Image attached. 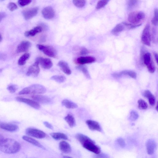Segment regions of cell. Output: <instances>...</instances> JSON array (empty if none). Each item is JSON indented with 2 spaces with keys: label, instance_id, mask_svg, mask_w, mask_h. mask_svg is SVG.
Instances as JSON below:
<instances>
[{
  "label": "cell",
  "instance_id": "1",
  "mask_svg": "<svg viewBox=\"0 0 158 158\" xmlns=\"http://www.w3.org/2000/svg\"><path fill=\"white\" fill-rule=\"evenodd\" d=\"M20 144L16 140L11 138H4L0 144V150L7 154H14L20 150Z\"/></svg>",
  "mask_w": 158,
  "mask_h": 158
},
{
  "label": "cell",
  "instance_id": "2",
  "mask_svg": "<svg viewBox=\"0 0 158 158\" xmlns=\"http://www.w3.org/2000/svg\"><path fill=\"white\" fill-rule=\"evenodd\" d=\"M75 137L83 147L85 149L96 154L100 153V148L88 136L82 134L78 133L76 135Z\"/></svg>",
  "mask_w": 158,
  "mask_h": 158
},
{
  "label": "cell",
  "instance_id": "3",
  "mask_svg": "<svg viewBox=\"0 0 158 158\" xmlns=\"http://www.w3.org/2000/svg\"><path fill=\"white\" fill-rule=\"evenodd\" d=\"M46 90V89L44 86L36 84L24 88L19 92V94L20 95L41 94L45 93Z\"/></svg>",
  "mask_w": 158,
  "mask_h": 158
},
{
  "label": "cell",
  "instance_id": "4",
  "mask_svg": "<svg viewBox=\"0 0 158 158\" xmlns=\"http://www.w3.org/2000/svg\"><path fill=\"white\" fill-rule=\"evenodd\" d=\"M145 18V14L141 11L132 12L129 14L128 17L129 22L134 25H138ZM141 24V23H140Z\"/></svg>",
  "mask_w": 158,
  "mask_h": 158
},
{
  "label": "cell",
  "instance_id": "5",
  "mask_svg": "<svg viewBox=\"0 0 158 158\" xmlns=\"http://www.w3.org/2000/svg\"><path fill=\"white\" fill-rule=\"evenodd\" d=\"M36 46L38 49L47 56L53 58H56V52L53 47L49 46L40 44H37Z\"/></svg>",
  "mask_w": 158,
  "mask_h": 158
},
{
  "label": "cell",
  "instance_id": "6",
  "mask_svg": "<svg viewBox=\"0 0 158 158\" xmlns=\"http://www.w3.org/2000/svg\"><path fill=\"white\" fill-rule=\"evenodd\" d=\"M149 71L151 73H153L155 70V68L150 53L149 52L145 53L143 56L142 60Z\"/></svg>",
  "mask_w": 158,
  "mask_h": 158
},
{
  "label": "cell",
  "instance_id": "7",
  "mask_svg": "<svg viewBox=\"0 0 158 158\" xmlns=\"http://www.w3.org/2000/svg\"><path fill=\"white\" fill-rule=\"evenodd\" d=\"M25 132L27 135L37 139H43L46 136L44 131L35 128H28L26 129Z\"/></svg>",
  "mask_w": 158,
  "mask_h": 158
},
{
  "label": "cell",
  "instance_id": "8",
  "mask_svg": "<svg viewBox=\"0 0 158 158\" xmlns=\"http://www.w3.org/2000/svg\"><path fill=\"white\" fill-rule=\"evenodd\" d=\"M141 40L144 44L148 46L151 45V35L150 27L149 24H147L144 28L142 33Z\"/></svg>",
  "mask_w": 158,
  "mask_h": 158
},
{
  "label": "cell",
  "instance_id": "9",
  "mask_svg": "<svg viewBox=\"0 0 158 158\" xmlns=\"http://www.w3.org/2000/svg\"><path fill=\"white\" fill-rule=\"evenodd\" d=\"M39 64L38 63L35 61L33 64L29 67L26 73L27 75L33 77L37 76L40 72V68Z\"/></svg>",
  "mask_w": 158,
  "mask_h": 158
},
{
  "label": "cell",
  "instance_id": "10",
  "mask_svg": "<svg viewBox=\"0 0 158 158\" xmlns=\"http://www.w3.org/2000/svg\"><path fill=\"white\" fill-rule=\"evenodd\" d=\"M16 99L17 101L25 103L35 109H39L40 108L39 104L34 100L19 97H16Z\"/></svg>",
  "mask_w": 158,
  "mask_h": 158
},
{
  "label": "cell",
  "instance_id": "11",
  "mask_svg": "<svg viewBox=\"0 0 158 158\" xmlns=\"http://www.w3.org/2000/svg\"><path fill=\"white\" fill-rule=\"evenodd\" d=\"M35 61L37 62L43 68L45 69H50L53 65L51 60L48 58L38 57L36 59Z\"/></svg>",
  "mask_w": 158,
  "mask_h": 158
},
{
  "label": "cell",
  "instance_id": "12",
  "mask_svg": "<svg viewBox=\"0 0 158 158\" xmlns=\"http://www.w3.org/2000/svg\"><path fill=\"white\" fill-rule=\"evenodd\" d=\"M38 10V7H35L23 11V14L24 18L28 20L32 18L37 14Z\"/></svg>",
  "mask_w": 158,
  "mask_h": 158
},
{
  "label": "cell",
  "instance_id": "13",
  "mask_svg": "<svg viewBox=\"0 0 158 158\" xmlns=\"http://www.w3.org/2000/svg\"><path fill=\"white\" fill-rule=\"evenodd\" d=\"M42 14L44 18L48 19L53 18L55 15L54 9L50 6L46 7L43 9L42 11Z\"/></svg>",
  "mask_w": 158,
  "mask_h": 158
},
{
  "label": "cell",
  "instance_id": "14",
  "mask_svg": "<svg viewBox=\"0 0 158 158\" xmlns=\"http://www.w3.org/2000/svg\"><path fill=\"white\" fill-rule=\"evenodd\" d=\"M31 98L37 102L43 104H49L52 102L50 98L44 95H33L31 96Z\"/></svg>",
  "mask_w": 158,
  "mask_h": 158
},
{
  "label": "cell",
  "instance_id": "15",
  "mask_svg": "<svg viewBox=\"0 0 158 158\" xmlns=\"http://www.w3.org/2000/svg\"><path fill=\"white\" fill-rule=\"evenodd\" d=\"M123 75L127 76L134 79H135L137 77L136 73L131 70H124L120 72L115 73L112 74L113 77L115 78H119Z\"/></svg>",
  "mask_w": 158,
  "mask_h": 158
},
{
  "label": "cell",
  "instance_id": "16",
  "mask_svg": "<svg viewBox=\"0 0 158 158\" xmlns=\"http://www.w3.org/2000/svg\"><path fill=\"white\" fill-rule=\"evenodd\" d=\"M31 45V43L28 41H23L17 46L16 52L17 53L26 52Z\"/></svg>",
  "mask_w": 158,
  "mask_h": 158
},
{
  "label": "cell",
  "instance_id": "17",
  "mask_svg": "<svg viewBox=\"0 0 158 158\" xmlns=\"http://www.w3.org/2000/svg\"><path fill=\"white\" fill-rule=\"evenodd\" d=\"M96 61L95 57L91 56L81 57L77 58L75 60L76 63L80 64H84L93 63Z\"/></svg>",
  "mask_w": 158,
  "mask_h": 158
},
{
  "label": "cell",
  "instance_id": "18",
  "mask_svg": "<svg viewBox=\"0 0 158 158\" xmlns=\"http://www.w3.org/2000/svg\"><path fill=\"white\" fill-rule=\"evenodd\" d=\"M146 147L147 153L149 155H151L155 151L156 147V143L153 139H150L147 142Z\"/></svg>",
  "mask_w": 158,
  "mask_h": 158
},
{
  "label": "cell",
  "instance_id": "19",
  "mask_svg": "<svg viewBox=\"0 0 158 158\" xmlns=\"http://www.w3.org/2000/svg\"><path fill=\"white\" fill-rule=\"evenodd\" d=\"M86 123L90 130L101 131L102 129L100 126L97 122L91 120H88L86 121Z\"/></svg>",
  "mask_w": 158,
  "mask_h": 158
},
{
  "label": "cell",
  "instance_id": "20",
  "mask_svg": "<svg viewBox=\"0 0 158 158\" xmlns=\"http://www.w3.org/2000/svg\"><path fill=\"white\" fill-rule=\"evenodd\" d=\"M57 65L64 73L67 75L71 74V70L66 62L64 60H60L58 63Z\"/></svg>",
  "mask_w": 158,
  "mask_h": 158
},
{
  "label": "cell",
  "instance_id": "21",
  "mask_svg": "<svg viewBox=\"0 0 158 158\" xmlns=\"http://www.w3.org/2000/svg\"><path fill=\"white\" fill-rule=\"evenodd\" d=\"M59 148L60 150L65 153H69L72 151L70 145L64 141H61L59 144Z\"/></svg>",
  "mask_w": 158,
  "mask_h": 158
},
{
  "label": "cell",
  "instance_id": "22",
  "mask_svg": "<svg viewBox=\"0 0 158 158\" xmlns=\"http://www.w3.org/2000/svg\"><path fill=\"white\" fill-rule=\"evenodd\" d=\"M0 127L2 129L11 132L15 131L19 128V127L16 125L9 123L1 124Z\"/></svg>",
  "mask_w": 158,
  "mask_h": 158
},
{
  "label": "cell",
  "instance_id": "23",
  "mask_svg": "<svg viewBox=\"0 0 158 158\" xmlns=\"http://www.w3.org/2000/svg\"><path fill=\"white\" fill-rule=\"evenodd\" d=\"M22 139L23 140L30 143L35 146L43 149H45L44 147L38 141L26 135H23L22 137Z\"/></svg>",
  "mask_w": 158,
  "mask_h": 158
},
{
  "label": "cell",
  "instance_id": "24",
  "mask_svg": "<svg viewBox=\"0 0 158 158\" xmlns=\"http://www.w3.org/2000/svg\"><path fill=\"white\" fill-rule=\"evenodd\" d=\"M42 31V27L40 26H37L31 30L25 32L24 35L26 37L34 36L37 34L41 32Z\"/></svg>",
  "mask_w": 158,
  "mask_h": 158
},
{
  "label": "cell",
  "instance_id": "25",
  "mask_svg": "<svg viewBox=\"0 0 158 158\" xmlns=\"http://www.w3.org/2000/svg\"><path fill=\"white\" fill-rule=\"evenodd\" d=\"M143 95L144 97L148 99L149 103L151 106L154 105L155 102V98L149 90L144 91L143 93Z\"/></svg>",
  "mask_w": 158,
  "mask_h": 158
},
{
  "label": "cell",
  "instance_id": "26",
  "mask_svg": "<svg viewBox=\"0 0 158 158\" xmlns=\"http://www.w3.org/2000/svg\"><path fill=\"white\" fill-rule=\"evenodd\" d=\"M125 26L122 23L117 24L112 30L111 33L114 35H118L125 29Z\"/></svg>",
  "mask_w": 158,
  "mask_h": 158
},
{
  "label": "cell",
  "instance_id": "27",
  "mask_svg": "<svg viewBox=\"0 0 158 158\" xmlns=\"http://www.w3.org/2000/svg\"><path fill=\"white\" fill-rule=\"evenodd\" d=\"M51 136L55 139L59 140L60 139L68 140L67 136L64 134L60 132H53L50 134Z\"/></svg>",
  "mask_w": 158,
  "mask_h": 158
},
{
  "label": "cell",
  "instance_id": "28",
  "mask_svg": "<svg viewBox=\"0 0 158 158\" xmlns=\"http://www.w3.org/2000/svg\"><path fill=\"white\" fill-rule=\"evenodd\" d=\"M62 104L66 108L69 109H75L78 106L76 103L68 99L63 100L62 102Z\"/></svg>",
  "mask_w": 158,
  "mask_h": 158
},
{
  "label": "cell",
  "instance_id": "29",
  "mask_svg": "<svg viewBox=\"0 0 158 158\" xmlns=\"http://www.w3.org/2000/svg\"><path fill=\"white\" fill-rule=\"evenodd\" d=\"M64 119L70 127H73L75 126L76 125L75 120L72 115L70 114H68L64 117Z\"/></svg>",
  "mask_w": 158,
  "mask_h": 158
},
{
  "label": "cell",
  "instance_id": "30",
  "mask_svg": "<svg viewBox=\"0 0 158 158\" xmlns=\"http://www.w3.org/2000/svg\"><path fill=\"white\" fill-rule=\"evenodd\" d=\"M30 57V54L25 53L22 55L19 58L18 61V64L20 65H23L25 64L26 61Z\"/></svg>",
  "mask_w": 158,
  "mask_h": 158
},
{
  "label": "cell",
  "instance_id": "31",
  "mask_svg": "<svg viewBox=\"0 0 158 158\" xmlns=\"http://www.w3.org/2000/svg\"><path fill=\"white\" fill-rule=\"evenodd\" d=\"M76 68L77 69L81 71L84 76L88 79H90L91 77L87 68L84 65H80L76 67Z\"/></svg>",
  "mask_w": 158,
  "mask_h": 158
},
{
  "label": "cell",
  "instance_id": "32",
  "mask_svg": "<svg viewBox=\"0 0 158 158\" xmlns=\"http://www.w3.org/2000/svg\"><path fill=\"white\" fill-rule=\"evenodd\" d=\"M50 78L51 80L60 83L64 82L66 79L65 77L62 75H54Z\"/></svg>",
  "mask_w": 158,
  "mask_h": 158
},
{
  "label": "cell",
  "instance_id": "33",
  "mask_svg": "<svg viewBox=\"0 0 158 158\" xmlns=\"http://www.w3.org/2000/svg\"><path fill=\"white\" fill-rule=\"evenodd\" d=\"M138 108L140 110H146L148 107L147 103L143 99H139L138 102Z\"/></svg>",
  "mask_w": 158,
  "mask_h": 158
},
{
  "label": "cell",
  "instance_id": "34",
  "mask_svg": "<svg viewBox=\"0 0 158 158\" xmlns=\"http://www.w3.org/2000/svg\"><path fill=\"white\" fill-rule=\"evenodd\" d=\"M109 0H99L97 3L96 9H101L104 7L108 3Z\"/></svg>",
  "mask_w": 158,
  "mask_h": 158
},
{
  "label": "cell",
  "instance_id": "35",
  "mask_svg": "<svg viewBox=\"0 0 158 158\" xmlns=\"http://www.w3.org/2000/svg\"><path fill=\"white\" fill-rule=\"evenodd\" d=\"M139 118V114L135 110H132L130 114L129 118L132 121H135Z\"/></svg>",
  "mask_w": 158,
  "mask_h": 158
},
{
  "label": "cell",
  "instance_id": "36",
  "mask_svg": "<svg viewBox=\"0 0 158 158\" xmlns=\"http://www.w3.org/2000/svg\"><path fill=\"white\" fill-rule=\"evenodd\" d=\"M73 3L76 6L81 8L85 6L86 3V1L85 0H73Z\"/></svg>",
  "mask_w": 158,
  "mask_h": 158
},
{
  "label": "cell",
  "instance_id": "37",
  "mask_svg": "<svg viewBox=\"0 0 158 158\" xmlns=\"http://www.w3.org/2000/svg\"><path fill=\"white\" fill-rule=\"evenodd\" d=\"M158 11L157 8L154 10V15L152 20V23L153 25L157 26L158 25Z\"/></svg>",
  "mask_w": 158,
  "mask_h": 158
},
{
  "label": "cell",
  "instance_id": "38",
  "mask_svg": "<svg viewBox=\"0 0 158 158\" xmlns=\"http://www.w3.org/2000/svg\"><path fill=\"white\" fill-rule=\"evenodd\" d=\"M31 1L30 0H19L18 1V3L20 6L23 7L29 4Z\"/></svg>",
  "mask_w": 158,
  "mask_h": 158
},
{
  "label": "cell",
  "instance_id": "39",
  "mask_svg": "<svg viewBox=\"0 0 158 158\" xmlns=\"http://www.w3.org/2000/svg\"><path fill=\"white\" fill-rule=\"evenodd\" d=\"M7 7L10 11H13L17 8L16 4L12 2H10L8 4Z\"/></svg>",
  "mask_w": 158,
  "mask_h": 158
},
{
  "label": "cell",
  "instance_id": "40",
  "mask_svg": "<svg viewBox=\"0 0 158 158\" xmlns=\"http://www.w3.org/2000/svg\"><path fill=\"white\" fill-rule=\"evenodd\" d=\"M138 1L129 0L127 3V5L129 8H131L134 7L137 4Z\"/></svg>",
  "mask_w": 158,
  "mask_h": 158
},
{
  "label": "cell",
  "instance_id": "41",
  "mask_svg": "<svg viewBox=\"0 0 158 158\" xmlns=\"http://www.w3.org/2000/svg\"><path fill=\"white\" fill-rule=\"evenodd\" d=\"M7 89L11 93H14L16 90L17 87L15 85H10L7 87Z\"/></svg>",
  "mask_w": 158,
  "mask_h": 158
},
{
  "label": "cell",
  "instance_id": "42",
  "mask_svg": "<svg viewBox=\"0 0 158 158\" xmlns=\"http://www.w3.org/2000/svg\"><path fill=\"white\" fill-rule=\"evenodd\" d=\"M117 142L118 144L122 147H124L125 146V143L123 139L119 138L117 139Z\"/></svg>",
  "mask_w": 158,
  "mask_h": 158
},
{
  "label": "cell",
  "instance_id": "43",
  "mask_svg": "<svg viewBox=\"0 0 158 158\" xmlns=\"http://www.w3.org/2000/svg\"><path fill=\"white\" fill-rule=\"evenodd\" d=\"M94 158H109L107 155L106 154L101 153L97 154L94 156Z\"/></svg>",
  "mask_w": 158,
  "mask_h": 158
},
{
  "label": "cell",
  "instance_id": "44",
  "mask_svg": "<svg viewBox=\"0 0 158 158\" xmlns=\"http://www.w3.org/2000/svg\"><path fill=\"white\" fill-rule=\"evenodd\" d=\"M89 53L88 50L85 48H83L80 52V55H85Z\"/></svg>",
  "mask_w": 158,
  "mask_h": 158
},
{
  "label": "cell",
  "instance_id": "45",
  "mask_svg": "<svg viewBox=\"0 0 158 158\" xmlns=\"http://www.w3.org/2000/svg\"><path fill=\"white\" fill-rule=\"evenodd\" d=\"M43 123L44 126L47 128L50 129H53V127L48 122L46 121H45L43 122Z\"/></svg>",
  "mask_w": 158,
  "mask_h": 158
},
{
  "label": "cell",
  "instance_id": "46",
  "mask_svg": "<svg viewBox=\"0 0 158 158\" xmlns=\"http://www.w3.org/2000/svg\"><path fill=\"white\" fill-rule=\"evenodd\" d=\"M6 14L5 12H0V22L6 16Z\"/></svg>",
  "mask_w": 158,
  "mask_h": 158
},
{
  "label": "cell",
  "instance_id": "47",
  "mask_svg": "<svg viewBox=\"0 0 158 158\" xmlns=\"http://www.w3.org/2000/svg\"><path fill=\"white\" fill-rule=\"evenodd\" d=\"M6 57V54L0 52V59H5Z\"/></svg>",
  "mask_w": 158,
  "mask_h": 158
},
{
  "label": "cell",
  "instance_id": "48",
  "mask_svg": "<svg viewBox=\"0 0 158 158\" xmlns=\"http://www.w3.org/2000/svg\"><path fill=\"white\" fill-rule=\"evenodd\" d=\"M154 58H155L156 61V63L157 64V63H158V55H157V54L156 52L154 53Z\"/></svg>",
  "mask_w": 158,
  "mask_h": 158
},
{
  "label": "cell",
  "instance_id": "49",
  "mask_svg": "<svg viewBox=\"0 0 158 158\" xmlns=\"http://www.w3.org/2000/svg\"><path fill=\"white\" fill-rule=\"evenodd\" d=\"M4 137L1 134H0V144L4 139Z\"/></svg>",
  "mask_w": 158,
  "mask_h": 158
},
{
  "label": "cell",
  "instance_id": "50",
  "mask_svg": "<svg viewBox=\"0 0 158 158\" xmlns=\"http://www.w3.org/2000/svg\"><path fill=\"white\" fill-rule=\"evenodd\" d=\"M63 158H73L71 157L67 156H64L63 157Z\"/></svg>",
  "mask_w": 158,
  "mask_h": 158
},
{
  "label": "cell",
  "instance_id": "51",
  "mask_svg": "<svg viewBox=\"0 0 158 158\" xmlns=\"http://www.w3.org/2000/svg\"><path fill=\"white\" fill-rule=\"evenodd\" d=\"M2 40V37L0 34V42H1Z\"/></svg>",
  "mask_w": 158,
  "mask_h": 158
},
{
  "label": "cell",
  "instance_id": "52",
  "mask_svg": "<svg viewBox=\"0 0 158 158\" xmlns=\"http://www.w3.org/2000/svg\"><path fill=\"white\" fill-rule=\"evenodd\" d=\"M156 110H157V106H156Z\"/></svg>",
  "mask_w": 158,
  "mask_h": 158
}]
</instances>
